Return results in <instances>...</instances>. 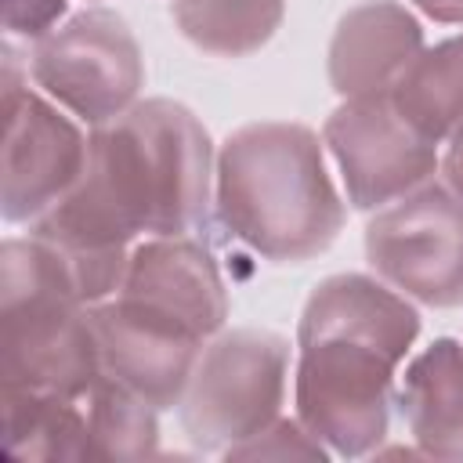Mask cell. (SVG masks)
I'll return each instance as SVG.
<instances>
[{"instance_id":"6da1fadb","label":"cell","mask_w":463,"mask_h":463,"mask_svg":"<svg viewBox=\"0 0 463 463\" xmlns=\"http://www.w3.org/2000/svg\"><path fill=\"white\" fill-rule=\"evenodd\" d=\"M213 148L192 109L148 98L94 127L76 188L33 232L90 307L119 293L137 235H188L210 203Z\"/></svg>"},{"instance_id":"7a4b0ae2","label":"cell","mask_w":463,"mask_h":463,"mask_svg":"<svg viewBox=\"0 0 463 463\" xmlns=\"http://www.w3.org/2000/svg\"><path fill=\"white\" fill-rule=\"evenodd\" d=\"M416 336L420 311L398 289L358 271L322 279L297 326V420L344 459L373 452Z\"/></svg>"},{"instance_id":"3957f363","label":"cell","mask_w":463,"mask_h":463,"mask_svg":"<svg viewBox=\"0 0 463 463\" xmlns=\"http://www.w3.org/2000/svg\"><path fill=\"white\" fill-rule=\"evenodd\" d=\"M217 217L253 253L304 264L326 253L344 228L318 134L304 123L239 127L217 156Z\"/></svg>"},{"instance_id":"277c9868","label":"cell","mask_w":463,"mask_h":463,"mask_svg":"<svg viewBox=\"0 0 463 463\" xmlns=\"http://www.w3.org/2000/svg\"><path fill=\"white\" fill-rule=\"evenodd\" d=\"M0 376L4 387L76 402L105 376L90 307L36 235L0 246Z\"/></svg>"},{"instance_id":"5b68a950","label":"cell","mask_w":463,"mask_h":463,"mask_svg":"<svg viewBox=\"0 0 463 463\" xmlns=\"http://www.w3.org/2000/svg\"><path fill=\"white\" fill-rule=\"evenodd\" d=\"M289 344L271 329L217 333L184 387L181 427L203 452H228L279 420Z\"/></svg>"},{"instance_id":"8992f818","label":"cell","mask_w":463,"mask_h":463,"mask_svg":"<svg viewBox=\"0 0 463 463\" xmlns=\"http://www.w3.org/2000/svg\"><path fill=\"white\" fill-rule=\"evenodd\" d=\"M29 69L43 94L90 127L137 105L134 98L145 83L141 47L130 25L105 7H87L36 40Z\"/></svg>"},{"instance_id":"52a82bcc","label":"cell","mask_w":463,"mask_h":463,"mask_svg":"<svg viewBox=\"0 0 463 463\" xmlns=\"http://www.w3.org/2000/svg\"><path fill=\"white\" fill-rule=\"evenodd\" d=\"M369 268L427 307L463 304V203L441 184H420L365 224Z\"/></svg>"},{"instance_id":"ba28073f","label":"cell","mask_w":463,"mask_h":463,"mask_svg":"<svg viewBox=\"0 0 463 463\" xmlns=\"http://www.w3.org/2000/svg\"><path fill=\"white\" fill-rule=\"evenodd\" d=\"M322 141L344 174L354 210H380L409 195L427 184L438 166L434 141L394 109L391 94L344 98V105L329 112Z\"/></svg>"},{"instance_id":"9c48e42d","label":"cell","mask_w":463,"mask_h":463,"mask_svg":"<svg viewBox=\"0 0 463 463\" xmlns=\"http://www.w3.org/2000/svg\"><path fill=\"white\" fill-rule=\"evenodd\" d=\"M87 166V137L47 98L4 87V221H36L61 203Z\"/></svg>"},{"instance_id":"30bf717a","label":"cell","mask_w":463,"mask_h":463,"mask_svg":"<svg viewBox=\"0 0 463 463\" xmlns=\"http://www.w3.org/2000/svg\"><path fill=\"white\" fill-rule=\"evenodd\" d=\"M119 300L199 340L228 322V289L210 250L188 235H156L130 250Z\"/></svg>"},{"instance_id":"8fae6325","label":"cell","mask_w":463,"mask_h":463,"mask_svg":"<svg viewBox=\"0 0 463 463\" xmlns=\"http://www.w3.org/2000/svg\"><path fill=\"white\" fill-rule=\"evenodd\" d=\"M90 326L101 351V373L109 380L130 387L156 409L181 405L206 340L145 315L119 297L90 304Z\"/></svg>"},{"instance_id":"7c38bea8","label":"cell","mask_w":463,"mask_h":463,"mask_svg":"<svg viewBox=\"0 0 463 463\" xmlns=\"http://www.w3.org/2000/svg\"><path fill=\"white\" fill-rule=\"evenodd\" d=\"M423 29L394 0L351 7L329 40V83L340 98L391 94L402 72L420 58Z\"/></svg>"},{"instance_id":"4fadbf2b","label":"cell","mask_w":463,"mask_h":463,"mask_svg":"<svg viewBox=\"0 0 463 463\" xmlns=\"http://www.w3.org/2000/svg\"><path fill=\"white\" fill-rule=\"evenodd\" d=\"M405 427L430 459H463V344L438 336L423 347L398 387Z\"/></svg>"},{"instance_id":"5bb4252c","label":"cell","mask_w":463,"mask_h":463,"mask_svg":"<svg viewBox=\"0 0 463 463\" xmlns=\"http://www.w3.org/2000/svg\"><path fill=\"white\" fill-rule=\"evenodd\" d=\"M394 109L434 145L463 123V36L423 47L391 90Z\"/></svg>"},{"instance_id":"9a60e30c","label":"cell","mask_w":463,"mask_h":463,"mask_svg":"<svg viewBox=\"0 0 463 463\" xmlns=\"http://www.w3.org/2000/svg\"><path fill=\"white\" fill-rule=\"evenodd\" d=\"M4 449L18 459H87V416L76 398L4 387Z\"/></svg>"},{"instance_id":"2e32d148","label":"cell","mask_w":463,"mask_h":463,"mask_svg":"<svg viewBox=\"0 0 463 463\" xmlns=\"http://www.w3.org/2000/svg\"><path fill=\"white\" fill-rule=\"evenodd\" d=\"M286 0H174V22L206 54L242 58L282 25Z\"/></svg>"},{"instance_id":"e0dca14e","label":"cell","mask_w":463,"mask_h":463,"mask_svg":"<svg viewBox=\"0 0 463 463\" xmlns=\"http://www.w3.org/2000/svg\"><path fill=\"white\" fill-rule=\"evenodd\" d=\"M156 405L101 376L87 409V459H148L159 449Z\"/></svg>"},{"instance_id":"ac0fdd59","label":"cell","mask_w":463,"mask_h":463,"mask_svg":"<svg viewBox=\"0 0 463 463\" xmlns=\"http://www.w3.org/2000/svg\"><path fill=\"white\" fill-rule=\"evenodd\" d=\"M228 459H326V445L300 420H275L260 434L232 445Z\"/></svg>"},{"instance_id":"d6986e66","label":"cell","mask_w":463,"mask_h":463,"mask_svg":"<svg viewBox=\"0 0 463 463\" xmlns=\"http://www.w3.org/2000/svg\"><path fill=\"white\" fill-rule=\"evenodd\" d=\"M65 14V0H4V29L11 36L43 40Z\"/></svg>"},{"instance_id":"ffe728a7","label":"cell","mask_w":463,"mask_h":463,"mask_svg":"<svg viewBox=\"0 0 463 463\" xmlns=\"http://www.w3.org/2000/svg\"><path fill=\"white\" fill-rule=\"evenodd\" d=\"M441 174H445V188L463 203V123L449 134V152L441 159Z\"/></svg>"},{"instance_id":"44dd1931","label":"cell","mask_w":463,"mask_h":463,"mask_svg":"<svg viewBox=\"0 0 463 463\" xmlns=\"http://www.w3.org/2000/svg\"><path fill=\"white\" fill-rule=\"evenodd\" d=\"M427 18L445 25H463V0H412Z\"/></svg>"}]
</instances>
